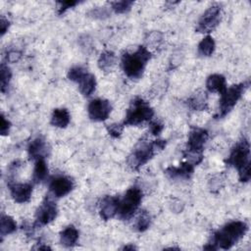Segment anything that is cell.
Wrapping results in <instances>:
<instances>
[{"mask_svg":"<svg viewBox=\"0 0 251 251\" xmlns=\"http://www.w3.org/2000/svg\"><path fill=\"white\" fill-rule=\"evenodd\" d=\"M17 229V224L15 220L8 216V215H2L0 220V234L2 237L13 233Z\"/></svg>","mask_w":251,"mask_h":251,"instance_id":"obj_25","label":"cell"},{"mask_svg":"<svg viewBox=\"0 0 251 251\" xmlns=\"http://www.w3.org/2000/svg\"><path fill=\"white\" fill-rule=\"evenodd\" d=\"M22 54L21 52L19 51H16V50H13V51H10L7 55V60L9 62H17L20 58H21Z\"/></svg>","mask_w":251,"mask_h":251,"instance_id":"obj_34","label":"cell"},{"mask_svg":"<svg viewBox=\"0 0 251 251\" xmlns=\"http://www.w3.org/2000/svg\"><path fill=\"white\" fill-rule=\"evenodd\" d=\"M133 5L132 1L129 0H123V1H115L111 3L112 10L116 14H124L128 12L131 9V6Z\"/></svg>","mask_w":251,"mask_h":251,"instance_id":"obj_28","label":"cell"},{"mask_svg":"<svg viewBox=\"0 0 251 251\" xmlns=\"http://www.w3.org/2000/svg\"><path fill=\"white\" fill-rule=\"evenodd\" d=\"M124 249H126H126H134V247H133V246H125Z\"/></svg>","mask_w":251,"mask_h":251,"instance_id":"obj_37","label":"cell"},{"mask_svg":"<svg viewBox=\"0 0 251 251\" xmlns=\"http://www.w3.org/2000/svg\"><path fill=\"white\" fill-rule=\"evenodd\" d=\"M163 128H164V126L159 121H154V122H151L150 124V132L153 135H158L163 130Z\"/></svg>","mask_w":251,"mask_h":251,"instance_id":"obj_32","label":"cell"},{"mask_svg":"<svg viewBox=\"0 0 251 251\" xmlns=\"http://www.w3.org/2000/svg\"><path fill=\"white\" fill-rule=\"evenodd\" d=\"M226 163L227 166L236 169L238 173L250 167V145L245 138L234 145L229 156L226 159Z\"/></svg>","mask_w":251,"mask_h":251,"instance_id":"obj_8","label":"cell"},{"mask_svg":"<svg viewBox=\"0 0 251 251\" xmlns=\"http://www.w3.org/2000/svg\"><path fill=\"white\" fill-rule=\"evenodd\" d=\"M11 127V124L8 120L5 119L3 115H1V126H0V132L2 135H7L9 133Z\"/></svg>","mask_w":251,"mask_h":251,"instance_id":"obj_33","label":"cell"},{"mask_svg":"<svg viewBox=\"0 0 251 251\" xmlns=\"http://www.w3.org/2000/svg\"><path fill=\"white\" fill-rule=\"evenodd\" d=\"M120 199L116 196H105L100 203V217L104 221H108L118 214Z\"/></svg>","mask_w":251,"mask_h":251,"instance_id":"obj_14","label":"cell"},{"mask_svg":"<svg viewBox=\"0 0 251 251\" xmlns=\"http://www.w3.org/2000/svg\"><path fill=\"white\" fill-rule=\"evenodd\" d=\"M10 25V23L8 20H6L4 17L1 18V22H0V31H1V35H4V33L8 30Z\"/></svg>","mask_w":251,"mask_h":251,"instance_id":"obj_35","label":"cell"},{"mask_svg":"<svg viewBox=\"0 0 251 251\" xmlns=\"http://www.w3.org/2000/svg\"><path fill=\"white\" fill-rule=\"evenodd\" d=\"M57 213L58 209L56 203L50 197H46L36 211L35 225L41 226L50 224L56 219Z\"/></svg>","mask_w":251,"mask_h":251,"instance_id":"obj_10","label":"cell"},{"mask_svg":"<svg viewBox=\"0 0 251 251\" xmlns=\"http://www.w3.org/2000/svg\"><path fill=\"white\" fill-rule=\"evenodd\" d=\"M116 61V56L112 51H104L101 53L98 59V67L103 72H110Z\"/></svg>","mask_w":251,"mask_h":251,"instance_id":"obj_23","label":"cell"},{"mask_svg":"<svg viewBox=\"0 0 251 251\" xmlns=\"http://www.w3.org/2000/svg\"><path fill=\"white\" fill-rule=\"evenodd\" d=\"M206 88L210 92L223 93L226 89V77L220 74H213L207 77Z\"/></svg>","mask_w":251,"mask_h":251,"instance_id":"obj_18","label":"cell"},{"mask_svg":"<svg viewBox=\"0 0 251 251\" xmlns=\"http://www.w3.org/2000/svg\"><path fill=\"white\" fill-rule=\"evenodd\" d=\"M208 131L204 128L194 127L188 133L187 145L184 152V157L192 165H198L203 159V149L208 140Z\"/></svg>","mask_w":251,"mask_h":251,"instance_id":"obj_4","label":"cell"},{"mask_svg":"<svg viewBox=\"0 0 251 251\" xmlns=\"http://www.w3.org/2000/svg\"><path fill=\"white\" fill-rule=\"evenodd\" d=\"M194 171V165L189 162L181 163L177 167H169L166 169V175L171 178H182L187 179L191 176Z\"/></svg>","mask_w":251,"mask_h":251,"instance_id":"obj_15","label":"cell"},{"mask_svg":"<svg viewBox=\"0 0 251 251\" xmlns=\"http://www.w3.org/2000/svg\"><path fill=\"white\" fill-rule=\"evenodd\" d=\"M221 5L214 4L210 6L201 16L197 23L196 31L199 33H209L219 25L221 20Z\"/></svg>","mask_w":251,"mask_h":251,"instance_id":"obj_9","label":"cell"},{"mask_svg":"<svg viewBox=\"0 0 251 251\" xmlns=\"http://www.w3.org/2000/svg\"><path fill=\"white\" fill-rule=\"evenodd\" d=\"M74 188V180L67 176H56L49 182V190L53 196L60 198L69 194Z\"/></svg>","mask_w":251,"mask_h":251,"instance_id":"obj_12","label":"cell"},{"mask_svg":"<svg viewBox=\"0 0 251 251\" xmlns=\"http://www.w3.org/2000/svg\"><path fill=\"white\" fill-rule=\"evenodd\" d=\"M87 71L81 66H75L69 70L68 72V78L72 81L77 82V80L86 73Z\"/></svg>","mask_w":251,"mask_h":251,"instance_id":"obj_29","label":"cell"},{"mask_svg":"<svg viewBox=\"0 0 251 251\" xmlns=\"http://www.w3.org/2000/svg\"><path fill=\"white\" fill-rule=\"evenodd\" d=\"M142 200V191L137 186H132L127 189L125 196L120 200L118 214L121 220H129L138 210Z\"/></svg>","mask_w":251,"mask_h":251,"instance_id":"obj_7","label":"cell"},{"mask_svg":"<svg viewBox=\"0 0 251 251\" xmlns=\"http://www.w3.org/2000/svg\"><path fill=\"white\" fill-rule=\"evenodd\" d=\"M166 146V140L158 139L152 142L140 141L127 158V164L132 170H138L145 165L156 153Z\"/></svg>","mask_w":251,"mask_h":251,"instance_id":"obj_3","label":"cell"},{"mask_svg":"<svg viewBox=\"0 0 251 251\" xmlns=\"http://www.w3.org/2000/svg\"><path fill=\"white\" fill-rule=\"evenodd\" d=\"M78 84V88H79V91L80 93L83 95V96H90L94 90H95V87H96V79H95V76L86 72L76 82Z\"/></svg>","mask_w":251,"mask_h":251,"instance_id":"obj_19","label":"cell"},{"mask_svg":"<svg viewBox=\"0 0 251 251\" xmlns=\"http://www.w3.org/2000/svg\"><path fill=\"white\" fill-rule=\"evenodd\" d=\"M12 198L17 203H25L29 201L32 193V185L30 183H8Z\"/></svg>","mask_w":251,"mask_h":251,"instance_id":"obj_13","label":"cell"},{"mask_svg":"<svg viewBox=\"0 0 251 251\" xmlns=\"http://www.w3.org/2000/svg\"><path fill=\"white\" fill-rule=\"evenodd\" d=\"M70 121L71 116L69 111L65 108H57L52 112L50 124L56 127L65 128L70 124Z\"/></svg>","mask_w":251,"mask_h":251,"instance_id":"obj_20","label":"cell"},{"mask_svg":"<svg viewBox=\"0 0 251 251\" xmlns=\"http://www.w3.org/2000/svg\"><path fill=\"white\" fill-rule=\"evenodd\" d=\"M248 226L242 221H232L215 231L205 249H229L236 244L247 232Z\"/></svg>","mask_w":251,"mask_h":251,"instance_id":"obj_1","label":"cell"},{"mask_svg":"<svg viewBox=\"0 0 251 251\" xmlns=\"http://www.w3.org/2000/svg\"><path fill=\"white\" fill-rule=\"evenodd\" d=\"M154 116V110L141 97H135L126 111L124 126H138L150 121Z\"/></svg>","mask_w":251,"mask_h":251,"instance_id":"obj_5","label":"cell"},{"mask_svg":"<svg viewBox=\"0 0 251 251\" xmlns=\"http://www.w3.org/2000/svg\"><path fill=\"white\" fill-rule=\"evenodd\" d=\"M48 174V168L45 162L44 158H39L35 160L34 169H33V175H32V180L35 183H39L42 180H44Z\"/></svg>","mask_w":251,"mask_h":251,"instance_id":"obj_21","label":"cell"},{"mask_svg":"<svg viewBox=\"0 0 251 251\" xmlns=\"http://www.w3.org/2000/svg\"><path fill=\"white\" fill-rule=\"evenodd\" d=\"M215 41L212 36L206 35L198 44V54L204 57L211 56L215 51Z\"/></svg>","mask_w":251,"mask_h":251,"instance_id":"obj_24","label":"cell"},{"mask_svg":"<svg viewBox=\"0 0 251 251\" xmlns=\"http://www.w3.org/2000/svg\"><path fill=\"white\" fill-rule=\"evenodd\" d=\"M150 223H151L150 214L147 211L143 210L138 215V217L136 219V222H135V225H134V227L137 231L142 232V231H145L149 227Z\"/></svg>","mask_w":251,"mask_h":251,"instance_id":"obj_26","label":"cell"},{"mask_svg":"<svg viewBox=\"0 0 251 251\" xmlns=\"http://www.w3.org/2000/svg\"><path fill=\"white\" fill-rule=\"evenodd\" d=\"M207 93L203 91H198L194 93L188 100L187 103L190 108L197 111H202L207 108Z\"/></svg>","mask_w":251,"mask_h":251,"instance_id":"obj_22","label":"cell"},{"mask_svg":"<svg viewBox=\"0 0 251 251\" xmlns=\"http://www.w3.org/2000/svg\"><path fill=\"white\" fill-rule=\"evenodd\" d=\"M249 84H250L249 80L243 81L241 83L233 84L228 88H226L221 94V98L219 101V112L217 115L218 118H224L233 109L235 104L241 98L242 94L248 88Z\"/></svg>","mask_w":251,"mask_h":251,"instance_id":"obj_6","label":"cell"},{"mask_svg":"<svg viewBox=\"0 0 251 251\" xmlns=\"http://www.w3.org/2000/svg\"><path fill=\"white\" fill-rule=\"evenodd\" d=\"M124 126H125L124 124H112L107 126V131L112 137L117 138V137L121 136V134L124 130Z\"/></svg>","mask_w":251,"mask_h":251,"instance_id":"obj_30","label":"cell"},{"mask_svg":"<svg viewBox=\"0 0 251 251\" xmlns=\"http://www.w3.org/2000/svg\"><path fill=\"white\" fill-rule=\"evenodd\" d=\"M12 77L11 70L8 66H6L4 63L1 64L0 68V82H1V92L5 93L8 89V85L10 83Z\"/></svg>","mask_w":251,"mask_h":251,"instance_id":"obj_27","label":"cell"},{"mask_svg":"<svg viewBox=\"0 0 251 251\" xmlns=\"http://www.w3.org/2000/svg\"><path fill=\"white\" fill-rule=\"evenodd\" d=\"M91 13H93V17L97 18L98 16H100V18H103V16H107V13L104 9L102 8H97V9H94L91 11Z\"/></svg>","mask_w":251,"mask_h":251,"instance_id":"obj_36","label":"cell"},{"mask_svg":"<svg viewBox=\"0 0 251 251\" xmlns=\"http://www.w3.org/2000/svg\"><path fill=\"white\" fill-rule=\"evenodd\" d=\"M111 111L112 105L106 99H92L87 106L88 117L94 122H103L107 120L111 114Z\"/></svg>","mask_w":251,"mask_h":251,"instance_id":"obj_11","label":"cell"},{"mask_svg":"<svg viewBox=\"0 0 251 251\" xmlns=\"http://www.w3.org/2000/svg\"><path fill=\"white\" fill-rule=\"evenodd\" d=\"M59 7H58V14L62 15L64 14L68 9L73 8L74 6L77 5L78 2L77 1H60L58 2Z\"/></svg>","mask_w":251,"mask_h":251,"instance_id":"obj_31","label":"cell"},{"mask_svg":"<svg viewBox=\"0 0 251 251\" xmlns=\"http://www.w3.org/2000/svg\"><path fill=\"white\" fill-rule=\"evenodd\" d=\"M47 153V144L42 137L34 138L27 147V154L30 160L45 158Z\"/></svg>","mask_w":251,"mask_h":251,"instance_id":"obj_16","label":"cell"},{"mask_svg":"<svg viewBox=\"0 0 251 251\" xmlns=\"http://www.w3.org/2000/svg\"><path fill=\"white\" fill-rule=\"evenodd\" d=\"M78 240V230L73 225L66 226L60 233V242L65 247H73Z\"/></svg>","mask_w":251,"mask_h":251,"instance_id":"obj_17","label":"cell"},{"mask_svg":"<svg viewBox=\"0 0 251 251\" xmlns=\"http://www.w3.org/2000/svg\"><path fill=\"white\" fill-rule=\"evenodd\" d=\"M150 59L151 53L144 46L137 47L133 52L124 53L122 56V68L125 75L131 79L140 78Z\"/></svg>","mask_w":251,"mask_h":251,"instance_id":"obj_2","label":"cell"}]
</instances>
